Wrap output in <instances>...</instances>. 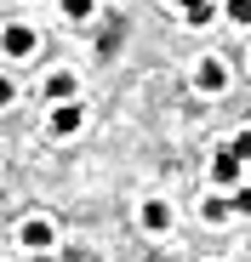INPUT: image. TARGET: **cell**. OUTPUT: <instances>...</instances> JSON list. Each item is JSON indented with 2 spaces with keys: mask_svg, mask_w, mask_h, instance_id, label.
Wrapping results in <instances>:
<instances>
[{
  "mask_svg": "<svg viewBox=\"0 0 251 262\" xmlns=\"http://www.w3.org/2000/svg\"><path fill=\"white\" fill-rule=\"evenodd\" d=\"M212 177H217V183H240V154H217Z\"/></svg>",
  "mask_w": 251,
  "mask_h": 262,
  "instance_id": "52a82bcc",
  "label": "cell"
},
{
  "mask_svg": "<svg viewBox=\"0 0 251 262\" xmlns=\"http://www.w3.org/2000/svg\"><path fill=\"white\" fill-rule=\"evenodd\" d=\"M74 92H80V85H74V74H52V80H46V97H57V103H69Z\"/></svg>",
  "mask_w": 251,
  "mask_h": 262,
  "instance_id": "8992f818",
  "label": "cell"
},
{
  "mask_svg": "<svg viewBox=\"0 0 251 262\" xmlns=\"http://www.w3.org/2000/svg\"><path fill=\"white\" fill-rule=\"evenodd\" d=\"M0 52H6V57H29V52H34V29L12 23L6 34H0Z\"/></svg>",
  "mask_w": 251,
  "mask_h": 262,
  "instance_id": "6da1fadb",
  "label": "cell"
},
{
  "mask_svg": "<svg viewBox=\"0 0 251 262\" xmlns=\"http://www.w3.org/2000/svg\"><path fill=\"white\" fill-rule=\"evenodd\" d=\"M80 125H86V114H80V103H63V108L52 114V137H74Z\"/></svg>",
  "mask_w": 251,
  "mask_h": 262,
  "instance_id": "3957f363",
  "label": "cell"
},
{
  "mask_svg": "<svg viewBox=\"0 0 251 262\" xmlns=\"http://www.w3.org/2000/svg\"><path fill=\"white\" fill-rule=\"evenodd\" d=\"M12 97H17V85H12V80H6V74H0V108H6V103H12Z\"/></svg>",
  "mask_w": 251,
  "mask_h": 262,
  "instance_id": "30bf717a",
  "label": "cell"
},
{
  "mask_svg": "<svg viewBox=\"0 0 251 262\" xmlns=\"http://www.w3.org/2000/svg\"><path fill=\"white\" fill-rule=\"evenodd\" d=\"M63 12H69V17H74V23H86V17H92V12H97V0H63Z\"/></svg>",
  "mask_w": 251,
  "mask_h": 262,
  "instance_id": "ba28073f",
  "label": "cell"
},
{
  "mask_svg": "<svg viewBox=\"0 0 251 262\" xmlns=\"http://www.w3.org/2000/svg\"><path fill=\"white\" fill-rule=\"evenodd\" d=\"M29 262H52V256H46V251H34V256H29Z\"/></svg>",
  "mask_w": 251,
  "mask_h": 262,
  "instance_id": "7c38bea8",
  "label": "cell"
},
{
  "mask_svg": "<svg viewBox=\"0 0 251 262\" xmlns=\"http://www.w3.org/2000/svg\"><path fill=\"white\" fill-rule=\"evenodd\" d=\"M172 6H183V12H189V6H200V0H172Z\"/></svg>",
  "mask_w": 251,
  "mask_h": 262,
  "instance_id": "8fae6325",
  "label": "cell"
},
{
  "mask_svg": "<svg viewBox=\"0 0 251 262\" xmlns=\"http://www.w3.org/2000/svg\"><path fill=\"white\" fill-rule=\"evenodd\" d=\"M194 80H200V92H223V85H228V69H223V63H212V57H205Z\"/></svg>",
  "mask_w": 251,
  "mask_h": 262,
  "instance_id": "5b68a950",
  "label": "cell"
},
{
  "mask_svg": "<svg viewBox=\"0 0 251 262\" xmlns=\"http://www.w3.org/2000/svg\"><path fill=\"white\" fill-rule=\"evenodd\" d=\"M228 17H234V23H245V17H251V0H228Z\"/></svg>",
  "mask_w": 251,
  "mask_h": 262,
  "instance_id": "9c48e42d",
  "label": "cell"
},
{
  "mask_svg": "<svg viewBox=\"0 0 251 262\" xmlns=\"http://www.w3.org/2000/svg\"><path fill=\"white\" fill-rule=\"evenodd\" d=\"M17 239H23V251H46V245H52V223H40V216H29V223L17 228Z\"/></svg>",
  "mask_w": 251,
  "mask_h": 262,
  "instance_id": "7a4b0ae2",
  "label": "cell"
},
{
  "mask_svg": "<svg viewBox=\"0 0 251 262\" xmlns=\"http://www.w3.org/2000/svg\"><path fill=\"white\" fill-rule=\"evenodd\" d=\"M143 228H149V234H165V228H172V205H165V200H149V205H143Z\"/></svg>",
  "mask_w": 251,
  "mask_h": 262,
  "instance_id": "277c9868",
  "label": "cell"
}]
</instances>
